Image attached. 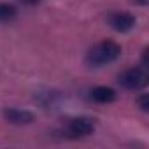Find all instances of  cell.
<instances>
[{"label":"cell","instance_id":"5b68a950","mask_svg":"<svg viewBox=\"0 0 149 149\" xmlns=\"http://www.w3.org/2000/svg\"><path fill=\"white\" fill-rule=\"evenodd\" d=\"M4 118L13 125H30L33 121V114L30 111H23V109H18V107L4 109Z\"/></svg>","mask_w":149,"mask_h":149},{"label":"cell","instance_id":"52a82bcc","mask_svg":"<svg viewBox=\"0 0 149 149\" xmlns=\"http://www.w3.org/2000/svg\"><path fill=\"white\" fill-rule=\"evenodd\" d=\"M18 16V9L11 4H6V2H0V21H13L14 18Z\"/></svg>","mask_w":149,"mask_h":149},{"label":"cell","instance_id":"3957f363","mask_svg":"<svg viewBox=\"0 0 149 149\" xmlns=\"http://www.w3.org/2000/svg\"><path fill=\"white\" fill-rule=\"evenodd\" d=\"M146 81H147L146 72L142 68H137V67L126 68L118 77V83L126 90H140L142 86H146Z\"/></svg>","mask_w":149,"mask_h":149},{"label":"cell","instance_id":"7a4b0ae2","mask_svg":"<svg viewBox=\"0 0 149 149\" xmlns=\"http://www.w3.org/2000/svg\"><path fill=\"white\" fill-rule=\"evenodd\" d=\"M95 130V123L90 118H72L67 121L65 126V135L72 139H79V137H88Z\"/></svg>","mask_w":149,"mask_h":149},{"label":"cell","instance_id":"30bf717a","mask_svg":"<svg viewBox=\"0 0 149 149\" xmlns=\"http://www.w3.org/2000/svg\"><path fill=\"white\" fill-rule=\"evenodd\" d=\"M25 2H28V4H33V2H37V0H25Z\"/></svg>","mask_w":149,"mask_h":149},{"label":"cell","instance_id":"8992f818","mask_svg":"<svg viewBox=\"0 0 149 149\" xmlns=\"http://www.w3.org/2000/svg\"><path fill=\"white\" fill-rule=\"evenodd\" d=\"M91 98L98 104H109L116 98V91L112 88H107V86H98L91 91Z\"/></svg>","mask_w":149,"mask_h":149},{"label":"cell","instance_id":"9c48e42d","mask_svg":"<svg viewBox=\"0 0 149 149\" xmlns=\"http://www.w3.org/2000/svg\"><path fill=\"white\" fill-rule=\"evenodd\" d=\"M135 4H142V6H146V4H147V0H135Z\"/></svg>","mask_w":149,"mask_h":149},{"label":"cell","instance_id":"ba28073f","mask_svg":"<svg viewBox=\"0 0 149 149\" xmlns=\"http://www.w3.org/2000/svg\"><path fill=\"white\" fill-rule=\"evenodd\" d=\"M137 104H139V107H140L142 111H147V107H149V105H147V95H142V97L137 100Z\"/></svg>","mask_w":149,"mask_h":149},{"label":"cell","instance_id":"6da1fadb","mask_svg":"<svg viewBox=\"0 0 149 149\" xmlns=\"http://www.w3.org/2000/svg\"><path fill=\"white\" fill-rule=\"evenodd\" d=\"M121 54V46L114 40H102L90 47L86 53V63L91 67H102L107 63H112L119 58Z\"/></svg>","mask_w":149,"mask_h":149},{"label":"cell","instance_id":"277c9868","mask_svg":"<svg viewBox=\"0 0 149 149\" xmlns=\"http://www.w3.org/2000/svg\"><path fill=\"white\" fill-rule=\"evenodd\" d=\"M109 25L116 30V32H128L133 28L135 25V18L130 13H114L109 16Z\"/></svg>","mask_w":149,"mask_h":149}]
</instances>
